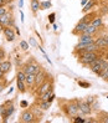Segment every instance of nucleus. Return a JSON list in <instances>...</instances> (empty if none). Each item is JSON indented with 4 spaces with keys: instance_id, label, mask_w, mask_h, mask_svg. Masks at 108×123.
<instances>
[{
    "instance_id": "nucleus-1",
    "label": "nucleus",
    "mask_w": 108,
    "mask_h": 123,
    "mask_svg": "<svg viewBox=\"0 0 108 123\" xmlns=\"http://www.w3.org/2000/svg\"><path fill=\"white\" fill-rule=\"evenodd\" d=\"M98 54L97 51H92V52H86V51H80V59H78V61H80L82 65H84V66H88V65L93 61L98 59Z\"/></svg>"
},
{
    "instance_id": "nucleus-2",
    "label": "nucleus",
    "mask_w": 108,
    "mask_h": 123,
    "mask_svg": "<svg viewBox=\"0 0 108 123\" xmlns=\"http://www.w3.org/2000/svg\"><path fill=\"white\" fill-rule=\"evenodd\" d=\"M45 78H46V74H45V71H42L40 70V72H37V74L35 75V82H34V87L35 88H37L40 87V86L45 82Z\"/></svg>"
},
{
    "instance_id": "nucleus-3",
    "label": "nucleus",
    "mask_w": 108,
    "mask_h": 123,
    "mask_svg": "<svg viewBox=\"0 0 108 123\" xmlns=\"http://www.w3.org/2000/svg\"><path fill=\"white\" fill-rule=\"evenodd\" d=\"M78 112H80V107H78V101L76 102H71L68 106H67V114L68 116H76Z\"/></svg>"
},
{
    "instance_id": "nucleus-4",
    "label": "nucleus",
    "mask_w": 108,
    "mask_h": 123,
    "mask_svg": "<svg viewBox=\"0 0 108 123\" xmlns=\"http://www.w3.org/2000/svg\"><path fill=\"white\" fill-rule=\"evenodd\" d=\"M78 107H80V112H82L83 114H90L92 111V106L90 103H87L86 101H80L78 102Z\"/></svg>"
},
{
    "instance_id": "nucleus-5",
    "label": "nucleus",
    "mask_w": 108,
    "mask_h": 123,
    "mask_svg": "<svg viewBox=\"0 0 108 123\" xmlns=\"http://www.w3.org/2000/svg\"><path fill=\"white\" fill-rule=\"evenodd\" d=\"M20 121L24 122V123H30V122H34V114L32 112L30 111H24L20 116Z\"/></svg>"
},
{
    "instance_id": "nucleus-6",
    "label": "nucleus",
    "mask_w": 108,
    "mask_h": 123,
    "mask_svg": "<svg viewBox=\"0 0 108 123\" xmlns=\"http://www.w3.org/2000/svg\"><path fill=\"white\" fill-rule=\"evenodd\" d=\"M88 25H90V23H87V21H80V23L76 25L75 30H73V34L75 35H81L84 31V29L87 27Z\"/></svg>"
},
{
    "instance_id": "nucleus-7",
    "label": "nucleus",
    "mask_w": 108,
    "mask_h": 123,
    "mask_svg": "<svg viewBox=\"0 0 108 123\" xmlns=\"http://www.w3.org/2000/svg\"><path fill=\"white\" fill-rule=\"evenodd\" d=\"M3 31H4V35L6 36V40L8 41L15 40V32H14V29H11V26H5Z\"/></svg>"
},
{
    "instance_id": "nucleus-8",
    "label": "nucleus",
    "mask_w": 108,
    "mask_h": 123,
    "mask_svg": "<svg viewBox=\"0 0 108 123\" xmlns=\"http://www.w3.org/2000/svg\"><path fill=\"white\" fill-rule=\"evenodd\" d=\"M78 41H80V42H84V44H91V42H95V40H93V35H88V34H81V35H78Z\"/></svg>"
},
{
    "instance_id": "nucleus-9",
    "label": "nucleus",
    "mask_w": 108,
    "mask_h": 123,
    "mask_svg": "<svg viewBox=\"0 0 108 123\" xmlns=\"http://www.w3.org/2000/svg\"><path fill=\"white\" fill-rule=\"evenodd\" d=\"M0 20H1V25H3V26H8V25H9V21L11 20L10 12L6 11L5 14H3V15L0 16Z\"/></svg>"
},
{
    "instance_id": "nucleus-10",
    "label": "nucleus",
    "mask_w": 108,
    "mask_h": 123,
    "mask_svg": "<svg viewBox=\"0 0 108 123\" xmlns=\"http://www.w3.org/2000/svg\"><path fill=\"white\" fill-rule=\"evenodd\" d=\"M95 44H96L99 49H102V50H107V49H108V44L104 41L103 37H98V39H96V40H95Z\"/></svg>"
},
{
    "instance_id": "nucleus-11",
    "label": "nucleus",
    "mask_w": 108,
    "mask_h": 123,
    "mask_svg": "<svg viewBox=\"0 0 108 123\" xmlns=\"http://www.w3.org/2000/svg\"><path fill=\"white\" fill-rule=\"evenodd\" d=\"M52 88V85L48 81H45L44 83H42L41 86H40V90H39V93L40 95H42V93H45L46 91H48V90H51Z\"/></svg>"
},
{
    "instance_id": "nucleus-12",
    "label": "nucleus",
    "mask_w": 108,
    "mask_h": 123,
    "mask_svg": "<svg viewBox=\"0 0 108 123\" xmlns=\"http://www.w3.org/2000/svg\"><path fill=\"white\" fill-rule=\"evenodd\" d=\"M0 67H1L4 74H8V72L11 70V62L10 61H1L0 62Z\"/></svg>"
},
{
    "instance_id": "nucleus-13",
    "label": "nucleus",
    "mask_w": 108,
    "mask_h": 123,
    "mask_svg": "<svg viewBox=\"0 0 108 123\" xmlns=\"http://www.w3.org/2000/svg\"><path fill=\"white\" fill-rule=\"evenodd\" d=\"M14 111H15V108H14V106H12V105H11L10 107H8V108H6V110H5V113L3 114L4 122H6V121H8V118H9L10 116L14 113Z\"/></svg>"
},
{
    "instance_id": "nucleus-14",
    "label": "nucleus",
    "mask_w": 108,
    "mask_h": 123,
    "mask_svg": "<svg viewBox=\"0 0 108 123\" xmlns=\"http://www.w3.org/2000/svg\"><path fill=\"white\" fill-rule=\"evenodd\" d=\"M27 86H34V82H35V75L34 74H27L25 76V81Z\"/></svg>"
},
{
    "instance_id": "nucleus-15",
    "label": "nucleus",
    "mask_w": 108,
    "mask_h": 123,
    "mask_svg": "<svg viewBox=\"0 0 108 123\" xmlns=\"http://www.w3.org/2000/svg\"><path fill=\"white\" fill-rule=\"evenodd\" d=\"M96 31H97V27L90 24V25H88L87 27L84 29V31H83L82 34H88V35H93V34H95Z\"/></svg>"
},
{
    "instance_id": "nucleus-16",
    "label": "nucleus",
    "mask_w": 108,
    "mask_h": 123,
    "mask_svg": "<svg viewBox=\"0 0 108 123\" xmlns=\"http://www.w3.org/2000/svg\"><path fill=\"white\" fill-rule=\"evenodd\" d=\"M31 10H32V12H37L40 10V1L39 0H31Z\"/></svg>"
},
{
    "instance_id": "nucleus-17",
    "label": "nucleus",
    "mask_w": 108,
    "mask_h": 123,
    "mask_svg": "<svg viewBox=\"0 0 108 123\" xmlns=\"http://www.w3.org/2000/svg\"><path fill=\"white\" fill-rule=\"evenodd\" d=\"M91 25L96 26V27L98 29L99 26H102V19H101L99 16H98V18H93L92 21H91Z\"/></svg>"
},
{
    "instance_id": "nucleus-18",
    "label": "nucleus",
    "mask_w": 108,
    "mask_h": 123,
    "mask_svg": "<svg viewBox=\"0 0 108 123\" xmlns=\"http://www.w3.org/2000/svg\"><path fill=\"white\" fill-rule=\"evenodd\" d=\"M96 5V0H90V1H87V4L84 5V9H83V12H87L90 9H92L93 6Z\"/></svg>"
},
{
    "instance_id": "nucleus-19",
    "label": "nucleus",
    "mask_w": 108,
    "mask_h": 123,
    "mask_svg": "<svg viewBox=\"0 0 108 123\" xmlns=\"http://www.w3.org/2000/svg\"><path fill=\"white\" fill-rule=\"evenodd\" d=\"M50 107H51V102H50V101H41V105H40L41 110L46 111V110H48Z\"/></svg>"
},
{
    "instance_id": "nucleus-20",
    "label": "nucleus",
    "mask_w": 108,
    "mask_h": 123,
    "mask_svg": "<svg viewBox=\"0 0 108 123\" xmlns=\"http://www.w3.org/2000/svg\"><path fill=\"white\" fill-rule=\"evenodd\" d=\"M51 8V1H42L40 3V9L41 10H46V9H50Z\"/></svg>"
},
{
    "instance_id": "nucleus-21",
    "label": "nucleus",
    "mask_w": 108,
    "mask_h": 123,
    "mask_svg": "<svg viewBox=\"0 0 108 123\" xmlns=\"http://www.w3.org/2000/svg\"><path fill=\"white\" fill-rule=\"evenodd\" d=\"M25 76H26V74H25L23 70L19 71V72H18V76H16L18 81H25Z\"/></svg>"
},
{
    "instance_id": "nucleus-22",
    "label": "nucleus",
    "mask_w": 108,
    "mask_h": 123,
    "mask_svg": "<svg viewBox=\"0 0 108 123\" xmlns=\"http://www.w3.org/2000/svg\"><path fill=\"white\" fill-rule=\"evenodd\" d=\"M20 49L24 50V51H26V50L29 49V44H27L25 40H21V41H20Z\"/></svg>"
},
{
    "instance_id": "nucleus-23",
    "label": "nucleus",
    "mask_w": 108,
    "mask_h": 123,
    "mask_svg": "<svg viewBox=\"0 0 108 123\" xmlns=\"http://www.w3.org/2000/svg\"><path fill=\"white\" fill-rule=\"evenodd\" d=\"M18 88L20 92H25V85L24 81H18Z\"/></svg>"
},
{
    "instance_id": "nucleus-24",
    "label": "nucleus",
    "mask_w": 108,
    "mask_h": 123,
    "mask_svg": "<svg viewBox=\"0 0 108 123\" xmlns=\"http://www.w3.org/2000/svg\"><path fill=\"white\" fill-rule=\"evenodd\" d=\"M55 16H56L55 12H52V14H50V15H48V21H50V24H54V23H55Z\"/></svg>"
},
{
    "instance_id": "nucleus-25",
    "label": "nucleus",
    "mask_w": 108,
    "mask_h": 123,
    "mask_svg": "<svg viewBox=\"0 0 108 123\" xmlns=\"http://www.w3.org/2000/svg\"><path fill=\"white\" fill-rule=\"evenodd\" d=\"M78 85H80L81 87H83V88H87V87H90V83H87V82H83V81H78Z\"/></svg>"
},
{
    "instance_id": "nucleus-26",
    "label": "nucleus",
    "mask_w": 108,
    "mask_h": 123,
    "mask_svg": "<svg viewBox=\"0 0 108 123\" xmlns=\"http://www.w3.org/2000/svg\"><path fill=\"white\" fill-rule=\"evenodd\" d=\"M5 110H6L5 106H0V114H1V116L5 113Z\"/></svg>"
},
{
    "instance_id": "nucleus-27",
    "label": "nucleus",
    "mask_w": 108,
    "mask_h": 123,
    "mask_svg": "<svg viewBox=\"0 0 108 123\" xmlns=\"http://www.w3.org/2000/svg\"><path fill=\"white\" fill-rule=\"evenodd\" d=\"M6 12V9L4 8V6H0V16L3 15V14H5Z\"/></svg>"
},
{
    "instance_id": "nucleus-28",
    "label": "nucleus",
    "mask_w": 108,
    "mask_h": 123,
    "mask_svg": "<svg viewBox=\"0 0 108 123\" xmlns=\"http://www.w3.org/2000/svg\"><path fill=\"white\" fill-rule=\"evenodd\" d=\"M20 106H21V107H24V108H26V107H27V102H26V101H21Z\"/></svg>"
},
{
    "instance_id": "nucleus-29",
    "label": "nucleus",
    "mask_w": 108,
    "mask_h": 123,
    "mask_svg": "<svg viewBox=\"0 0 108 123\" xmlns=\"http://www.w3.org/2000/svg\"><path fill=\"white\" fill-rule=\"evenodd\" d=\"M30 44H31L32 46H37V44H36V41H35L32 37H30Z\"/></svg>"
},
{
    "instance_id": "nucleus-30",
    "label": "nucleus",
    "mask_w": 108,
    "mask_h": 123,
    "mask_svg": "<svg viewBox=\"0 0 108 123\" xmlns=\"http://www.w3.org/2000/svg\"><path fill=\"white\" fill-rule=\"evenodd\" d=\"M86 102L90 103V105H91V103H93V97H88L87 99H86Z\"/></svg>"
},
{
    "instance_id": "nucleus-31",
    "label": "nucleus",
    "mask_w": 108,
    "mask_h": 123,
    "mask_svg": "<svg viewBox=\"0 0 108 123\" xmlns=\"http://www.w3.org/2000/svg\"><path fill=\"white\" fill-rule=\"evenodd\" d=\"M75 122H84V119H82V118H80V117H77V118H75Z\"/></svg>"
},
{
    "instance_id": "nucleus-32",
    "label": "nucleus",
    "mask_w": 108,
    "mask_h": 123,
    "mask_svg": "<svg viewBox=\"0 0 108 123\" xmlns=\"http://www.w3.org/2000/svg\"><path fill=\"white\" fill-rule=\"evenodd\" d=\"M6 4V0H0V6H4Z\"/></svg>"
},
{
    "instance_id": "nucleus-33",
    "label": "nucleus",
    "mask_w": 108,
    "mask_h": 123,
    "mask_svg": "<svg viewBox=\"0 0 108 123\" xmlns=\"http://www.w3.org/2000/svg\"><path fill=\"white\" fill-rule=\"evenodd\" d=\"M4 75H5V74H4V72H3L1 67H0V78H3V77H4Z\"/></svg>"
},
{
    "instance_id": "nucleus-34",
    "label": "nucleus",
    "mask_w": 108,
    "mask_h": 123,
    "mask_svg": "<svg viewBox=\"0 0 108 123\" xmlns=\"http://www.w3.org/2000/svg\"><path fill=\"white\" fill-rule=\"evenodd\" d=\"M103 39H104V41H106V42H107V44H108V34L103 36Z\"/></svg>"
},
{
    "instance_id": "nucleus-35",
    "label": "nucleus",
    "mask_w": 108,
    "mask_h": 123,
    "mask_svg": "<svg viewBox=\"0 0 108 123\" xmlns=\"http://www.w3.org/2000/svg\"><path fill=\"white\" fill-rule=\"evenodd\" d=\"M87 1H88V0H82L81 3H82V5H86V4H87Z\"/></svg>"
},
{
    "instance_id": "nucleus-36",
    "label": "nucleus",
    "mask_w": 108,
    "mask_h": 123,
    "mask_svg": "<svg viewBox=\"0 0 108 123\" xmlns=\"http://www.w3.org/2000/svg\"><path fill=\"white\" fill-rule=\"evenodd\" d=\"M21 21H24V12L21 11Z\"/></svg>"
},
{
    "instance_id": "nucleus-37",
    "label": "nucleus",
    "mask_w": 108,
    "mask_h": 123,
    "mask_svg": "<svg viewBox=\"0 0 108 123\" xmlns=\"http://www.w3.org/2000/svg\"><path fill=\"white\" fill-rule=\"evenodd\" d=\"M103 122H104V123H108V117H107L106 119H103Z\"/></svg>"
},
{
    "instance_id": "nucleus-38",
    "label": "nucleus",
    "mask_w": 108,
    "mask_h": 123,
    "mask_svg": "<svg viewBox=\"0 0 108 123\" xmlns=\"http://www.w3.org/2000/svg\"><path fill=\"white\" fill-rule=\"evenodd\" d=\"M0 25H1V20H0Z\"/></svg>"
},
{
    "instance_id": "nucleus-39",
    "label": "nucleus",
    "mask_w": 108,
    "mask_h": 123,
    "mask_svg": "<svg viewBox=\"0 0 108 123\" xmlns=\"http://www.w3.org/2000/svg\"><path fill=\"white\" fill-rule=\"evenodd\" d=\"M1 60H3V59H0V62H1Z\"/></svg>"
},
{
    "instance_id": "nucleus-40",
    "label": "nucleus",
    "mask_w": 108,
    "mask_h": 123,
    "mask_svg": "<svg viewBox=\"0 0 108 123\" xmlns=\"http://www.w3.org/2000/svg\"><path fill=\"white\" fill-rule=\"evenodd\" d=\"M107 81H108V78H107Z\"/></svg>"
},
{
    "instance_id": "nucleus-41",
    "label": "nucleus",
    "mask_w": 108,
    "mask_h": 123,
    "mask_svg": "<svg viewBox=\"0 0 108 123\" xmlns=\"http://www.w3.org/2000/svg\"><path fill=\"white\" fill-rule=\"evenodd\" d=\"M6 1H8V0H6Z\"/></svg>"
}]
</instances>
